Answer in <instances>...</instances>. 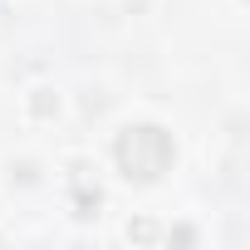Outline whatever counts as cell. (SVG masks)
<instances>
[{
    "label": "cell",
    "instance_id": "cell-1",
    "mask_svg": "<svg viewBox=\"0 0 250 250\" xmlns=\"http://www.w3.org/2000/svg\"><path fill=\"white\" fill-rule=\"evenodd\" d=\"M172 138L157 128V123H138V128H123L118 133V147H113V157H118V167H123V177L128 182H157L167 167H172Z\"/></svg>",
    "mask_w": 250,
    "mask_h": 250
}]
</instances>
